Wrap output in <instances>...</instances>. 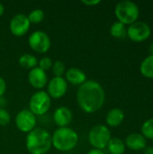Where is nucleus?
Wrapping results in <instances>:
<instances>
[{"label":"nucleus","instance_id":"obj_1","mask_svg":"<svg viewBox=\"0 0 153 154\" xmlns=\"http://www.w3.org/2000/svg\"><path fill=\"white\" fill-rule=\"evenodd\" d=\"M106 99L102 86L95 80H87L82 84L77 94V100L79 107L86 113L91 114L99 110Z\"/></svg>","mask_w":153,"mask_h":154},{"label":"nucleus","instance_id":"obj_2","mask_svg":"<svg viewBox=\"0 0 153 154\" xmlns=\"http://www.w3.org/2000/svg\"><path fill=\"white\" fill-rule=\"evenodd\" d=\"M51 135L42 128H34L28 133L26 148L31 154L47 153L51 147Z\"/></svg>","mask_w":153,"mask_h":154},{"label":"nucleus","instance_id":"obj_3","mask_svg":"<svg viewBox=\"0 0 153 154\" xmlns=\"http://www.w3.org/2000/svg\"><path fill=\"white\" fill-rule=\"evenodd\" d=\"M52 145L59 151L68 152L74 149L78 142V134L69 127L57 129L51 136Z\"/></svg>","mask_w":153,"mask_h":154},{"label":"nucleus","instance_id":"obj_4","mask_svg":"<svg viewBox=\"0 0 153 154\" xmlns=\"http://www.w3.org/2000/svg\"><path fill=\"white\" fill-rule=\"evenodd\" d=\"M115 13L118 22L125 25L137 22L140 14V9L134 2L124 0L116 5Z\"/></svg>","mask_w":153,"mask_h":154},{"label":"nucleus","instance_id":"obj_5","mask_svg":"<svg viewBox=\"0 0 153 154\" xmlns=\"http://www.w3.org/2000/svg\"><path fill=\"white\" fill-rule=\"evenodd\" d=\"M110 139L111 133L106 125H96L88 134V141L95 149L102 150L107 147Z\"/></svg>","mask_w":153,"mask_h":154},{"label":"nucleus","instance_id":"obj_6","mask_svg":"<svg viewBox=\"0 0 153 154\" xmlns=\"http://www.w3.org/2000/svg\"><path fill=\"white\" fill-rule=\"evenodd\" d=\"M51 105L50 97L45 91L34 93L30 99V111L34 116H42L46 114Z\"/></svg>","mask_w":153,"mask_h":154},{"label":"nucleus","instance_id":"obj_7","mask_svg":"<svg viewBox=\"0 0 153 154\" xmlns=\"http://www.w3.org/2000/svg\"><path fill=\"white\" fill-rule=\"evenodd\" d=\"M151 32V30L149 24L142 21H137L130 24L129 28L127 29L128 37L135 42H140L147 40L150 37Z\"/></svg>","mask_w":153,"mask_h":154},{"label":"nucleus","instance_id":"obj_8","mask_svg":"<svg viewBox=\"0 0 153 154\" xmlns=\"http://www.w3.org/2000/svg\"><path fill=\"white\" fill-rule=\"evenodd\" d=\"M29 46L36 52L39 53H45L47 52L51 45L50 39L47 35V33L37 31L32 32L28 40Z\"/></svg>","mask_w":153,"mask_h":154},{"label":"nucleus","instance_id":"obj_9","mask_svg":"<svg viewBox=\"0 0 153 154\" xmlns=\"http://www.w3.org/2000/svg\"><path fill=\"white\" fill-rule=\"evenodd\" d=\"M15 124L21 132L30 133L36 125V116L30 110H22L16 116Z\"/></svg>","mask_w":153,"mask_h":154},{"label":"nucleus","instance_id":"obj_10","mask_svg":"<svg viewBox=\"0 0 153 154\" xmlns=\"http://www.w3.org/2000/svg\"><path fill=\"white\" fill-rule=\"evenodd\" d=\"M30 21L25 14H18L14 15L10 22V31L17 37L24 35L30 28Z\"/></svg>","mask_w":153,"mask_h":154},{"label":"nucleus","instance_id":"obj_11","mask_svg":"<svg viewBox=\"0 0 153 154\" xmlns=\"http://www.w3.org/2000/svg\"><path fill=\"white\" fill-rule=\"evenodd\" d=\"M68 89V85L66 80L62 77L53 78L48 86V95L52 98L62 97Z\"/></svg>","mask_w":153,"mask_h":154},{"label":"nucleus","instance_id":"obj_12","mask_svg":"<svg viewBox=\"0 0 153 154\" xmlns=\"http://www.w3.org/2000/svg\"><path fill=\"white\" fill-rule=\"evenodd\" d=\"M28 80L32 87H33L34 88L41 89L44 88L45 85L47 84L48 78L45 71H43L39 67H36L30 71L28 75Z\"/></svg>","mask_w":153,"mask_h":154},{"label":"nucleus","instance_id":"obj_13","mask_svg":"<svg viewBox=\"0 0 153 154\" xmlns=\"http://www.w3.org/2000/svg\"><path fill=\"white\" fill-rule=\"evenodd\" d=\"M53 120L60 128L67 127L72 121V112L66 106H60L57 108L53 114Z\"/></svg>","mask_w":153,"mask_h":154},{"label":"nucleus","instance_id":"obj_14","mask_svg":"<svg viewBox=\"0 0 153 154\" xmlns=\"http://www.w3.org/2000/svg\"><path fill=\"white\" fill-rule=\"evenodd\" d=\"M146 139L142 134H131L125 140V146L133 151H142L146 147Z\"/></svg>","mask_w":153,"mask_h":154},{"label":"nucleus","instance_id":"obj_15","mask_svg":"<svg viewBox=\"0 0 153 154\" xmlns=\"http://www.w3.org/2000/svg\"><path fill=\"white\" fill-rule=\"evenodd\" d=\"M67 80L72 85H82L87 81L86 74L79 69L71 68L66 72Z\"/></svg>","mask_w":153,"mask_h":154},{"label":"nucleus","instance_id":"obj_16","mask_svg":"<svg viewBox=\"0 0 153 154\" xmlns=\"http://www.w3.org/2000/svg\"><path fill=\"white\" fill-rule=\"evenodd\" d=\"M124 119V114L123 110H121L120 108H113L107 113L106 121L109 126L116 127L123 123Z\"/></svg>","mask_w":153,"mask_h":154},{"label":"nucleus","instance_id":"obj_17","mask_svg":"<svg viewBox=\"0 0 153 154\" xmlns=\"http://www.w3.org/2000/svg\"><path fill=\"white\" fill-rule=\"evenodd\" d=\"M125 143L119 138H111L107 148L111 154H124L125 152Z\"/></svg>","mask_w":153,"mask_h":154},{"label":"nucleus","instance_id":"obj_18","mask_svg":"<svg viewBox=\"0 0 153 154\" xmlns=\"http://www.w3.org/2000/svg\"><path fill=\"white\" fill-rule=\"evenodd\" d=\"M140 70L145 78L153 79V55H150L143 60Z\"/></svg>","mask_w":153,"mask_h":154},{"label":"nucleus","instance_id":"obj_19","mask_svg":"<svg viewBox=\"0 0 153 154\" xmlns=\"http://www.w3.org/2000/svg\"><path fill=\"white\" fill-rule=\"evenodd\" d=\"M110 33L113 37L116 39H124L127 35V30L124 23L120 22H115L112 24L110 28Z\"/></svg>","mask_w":153,"mask_h":154},{"label":"nucleus","instance_id":"obj_20","mask_svg":"<svg viewBox=\"0 0 153 154\" xmlns=\"http://www.w3.org/2000/svg\"><path fill=\"white\" fill-rule=\"evenodd\" d=\"M38 63V60L36 59L35 56L32 55V54H23L19 58V64L21 67L24 68V69H34L36 68Z\"/></svg>","mask_w":153,"mask_h":154},{"label":"nucleus","instance_id":"obj_21","mask_svg":"<svg viewBox=\"0 0 153 154\" xmlns=\"http://www.w3.org/2000/svg\"><path fill=\"white\" fill-rule=\"evenodd\" d=\"M142 134L145 139L153 140V118L145 121L142 126Z\"/></svg>","mask_w":153,"mask_h":154},{"label":"nucleus","instance_id":"obj_22","mask_svg":"<svg viewBox=\"0 0 153 154\" xmlns=\"http://www.w3.org/2000/svg\"><path fill=\"white\" fill-rule=\"evenodd\" d=\"M27 17H28L30 23H39L44 19V12L41 9H35V10L32 11Z\"/></svg>","mask_w":153,"mask_h":154},{"label":"nucleus","instance_id":"obj_23","mask_svg":"<svg viewBox=\"0 0 153 154\" xmlns=\"http://www.w3.org/2000/svg\"><path fill=\"white\" fill-rule=\"evenodd\" d=\"M52 71L55 77H61L65 72V65L62 61H56L52 65Z\"/></svg>","mask_w":153,"mask_h":154},{"label":"nucleus","instance_id":"obj_24","mask_svg":"<svg viewBox=\"0 0 153 154\" xmlns=\"http://www.w3.org/2000/svg\"><path fill=\"white\" fill-rule=\"evenodd\" d=\"M10 120H11V116L9 113L4 108H0V125L2 126L7 125L10 123Z\"/></svg>","mask_w":153,"mask_h":154},{"label":"nucleus","instance_id":"obj_25","mask_svg":"<svg viewBox=\"0 0 153 154\" xmlns=\"http://www.w3.org/2000/svg\"><path fill=\"white\" fill-rule=\"evenodd\" d=\"M39 68L40 69H41L43 71H46V70H48V69H50V68H51V66H52V61H51V60L49 58V57H44V58H42L41 60H40V62H39Z\"/></svg>","mask_w":153,"mask_h":154},{"label":"nucleus","instance_id":"obj_26","mask_svg":"<svg viewBox=\"0 0 153 154\" xmlns=\"http://www.w3.org/2000/svg\"><path fill=\"white\" fill-rule=\"evenodd\" d=\"M5 89H6V84H5V81L4 80V79H3V78H1V77H0V97L5 94Z\"/></svg>","mask_w":153,"mask_h":154},{"label":"nucleus","instance_id":"obj_27","mask_svg":"<svg viewBox=\"0 0 153 154\" xmlns=\"http://www.w3.org/2000/svg\"><path fill=\"white\" fill-rule=\"evenodd\" d=\"M81 2H82V4H84V5H97V4L100 3L99 0H92V1H86V0H83V1H81Z\"/></svg>","mask_w":153,"mask_h":154},{"label":"nucleus","instance_id":"obj_28","mask_svg":"<svg viewBox=\"0 0 153 154\" xmlns=\"http://www.w3.org/2000/svg\"><path fill=\"white\" fill-rule=\"evenodd\" d=\"M87 154H105L104 152H102V150H98V149H93L91 151H89Z\"/></svg>","mask_w":153,"mask_h":154},{"label":"nucleus","instance_id":"obj_29","mask_svg":"<svg viewBox=\"0 0 153 154\" xmlns=\"http://www.w3.org/2000/svg\"><path fill=\"white\" fill-rule=\"evenodd\" d=\"M144 154H153V147H145L144 148Z\"/></svg>","mask_w":153,"mask_h":154},{"label":"nucleus","instance_id":"obj_30","mask_svg":"<svg viewBox=\"0 0 153 154\" xmlns=\"http://www.w3.org/2000/svg\"><path fill=\"white\" fill-rule=\"evenodd\" d=\"M4 11H5V7H4L3 4H2V3H0V16H2V15H3Z\"/></svg>","mask_w":153,"mask_h":154},{"label":"nucleus","instance_id":"obj_31","mask_svg":"<svg viewBox=\"0 0 153 154\" xmlns=\"http://www.w3.org/2000/svg\"><path fill=\"white\" fill-rule=\"evenodd\" d=\"M150 51H151V55H153V43L150 46Z\"/></svg>","mask_w":153,"mask_h":154}]
</instances>
